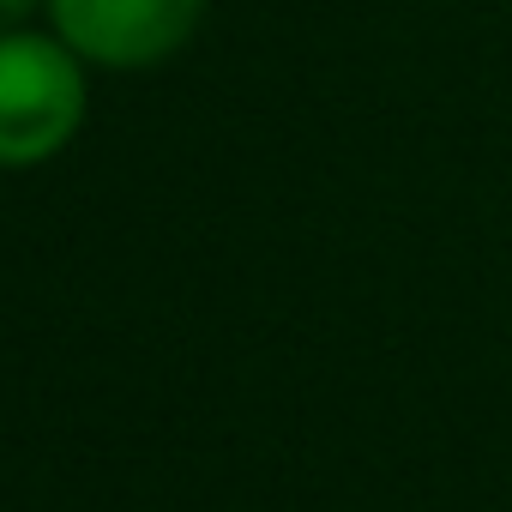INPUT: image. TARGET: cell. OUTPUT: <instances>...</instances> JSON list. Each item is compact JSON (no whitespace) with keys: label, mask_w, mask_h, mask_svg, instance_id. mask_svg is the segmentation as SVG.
<instances>
[{"label":"cell","mask_w":512,"mask_h":512,"mask_svg":"<svg viewBox=\"0 0 512 512\" xmlns=\"http://www.w3.org/2000/svg\"><path fill=\"white\" fill-rule=\"evenodd\" d=\"M85 121L79 61L49 37H0V163H43Z\"/></svg>","instance_id":"obj_1"},{"label":"cell","mask_w":512,"mask_h":512,"mask_svg":"<svg viewBox=\"0 0 512 512\" xmlns=\"http://www.w3.org/2000/svg\"><path fill=\"white\" fill-rule=\"evenodd\" d=\"M49 7L67 49H79L85 61L151 67L193 37L205 0H49Z\"/></svg>","instance_id":"obj_2"},{"label":"cell","mask_w":512,"mask_h":512,"mask_svg":"<svg viewBox=\"0 0 512 512\" xmlns=\"http://www.w3.org/2000/svg\"><path fill=\"white\" fill-rule=\"evenodd\" d=\"M31 13V0H0V31H7V25H19Z\"/></svg>","instance_id":"obj_3"}]
</instances>
